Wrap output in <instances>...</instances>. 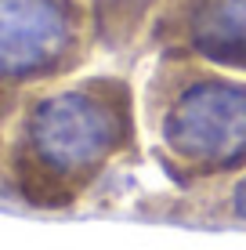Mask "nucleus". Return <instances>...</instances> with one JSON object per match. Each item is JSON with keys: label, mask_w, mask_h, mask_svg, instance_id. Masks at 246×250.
Instances as JSON below:
<instances>
[{"label": "nucleus", "mask_w": 246, "mask_h": 250, "mask_svg": "<svg viewBox=\"0 0 246 250\" xmlns=\"http://www.w3.org/2000/svg\"><path fill=\"white\" fill-rule=\"evenodd\" d=\"M69 19L58 0H0V73L25 76L58 62Z\"/></svg>", "instance_id": "7ed1b4c3"}, {"label": "nucleus", "mask_w": 246, "mask_h": 250, "mask_svg": "<svg viewBox=\"0 0 246 250\" xmlns=\"http://www.w3.org/2000/svg\"><path fill=\"white\" fill-rule=\"evenodd\" d=\"M120 142L113 105L91 91H65L40 102L29 120V145L51 170H83Z\"/></svg>", "instance_id": "f257e3e1"}, {"label": "nucleus", "mask_w": 246, "mask_h": 250, "mask_svg": "<svg viewBox=\"0 0 246 250\" xmlns=\"http://www.w3.org/2000/svg\"><path fill=\"white\" fill-rule=\"evenodd\" d=\"M235 210H239V214H246V182H243L239 188H235Z\"/></svg>", "instance_id": "423d86ee"}, {"label": "nucleus", "mask_w": 246, "mask_h": 250, "mask_svg": "<svg viewBox=\"0 0 246 250\" xmlns=\"http://www.w3.org/2000/svg\"><path fill=\"white\" fill-rule=\"evenodd\" d=\"M167 142L189 160L232 163L246 156V91L199 83L185 91L167 116Z\"/></svg>", "instance_id": "f03ea898"}, {"label": "nucleus", "mask_w": 246, "mask_h": 250, "mask_svg": "<svg viewBox=\"0 0 246 250\" xmlns=\"http://www.w3.org/2000/svg\"><path fill=\"white\" fill-rule=\"evenodd\" d=\"M192 33L210 58L246 65V0H207Z\"/></svg>", "instance_id": "20e7f679"}, {"label": "nucleus", "mask_w": 246, "mask_h": 250, "mask_svg": "<svg viewBox=\"0 0 246 250\" xmlns=\"http://www.w3.org/2000/svg\"><path fill=\"white\" fill-rule=\"evenodd\" d=\"M101 4H105L109 11H127V7H134V11H141V7H145L149 0H101Z\"/></svg>", "instance_id": "39448f33"}]
</instances>
